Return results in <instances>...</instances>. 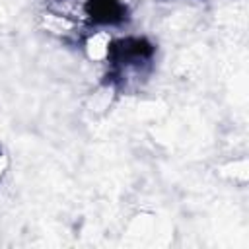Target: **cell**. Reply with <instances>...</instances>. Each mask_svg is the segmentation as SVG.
<instances>
[{
    "instance_id": "1",
    "label": "cell",
    "mask_w": 249,
    "mask_h": 249,
    "mask_svg": "<svg viewBox=\"0 0 249 249\" xmlns=\"http://www.w3.org/2000/svg\"><path fill=\"white\" fill-rule=\"evenodd\" d=\"M86 14L93 23H105V25L119 23L126 18L124 6L117 0H88Z\"/></svg>"
}]
</instances>
